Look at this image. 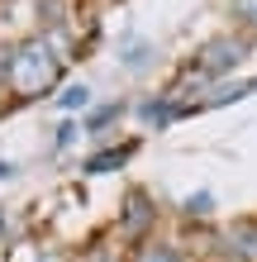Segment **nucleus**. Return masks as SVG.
Listing matches in <instances>:
<instances>
[{
	"mask_svg": "<svg viewBox=\"0 0 257 262\" xmlns=\"http://www.w3.org/2000/svg\"><path fill=\"white\" fill-rule=\"evenodd\" d=\"M229 262H233V257H229Z\"/></svg>",
	"mask_w": 257,
	"mask_h": 262,
	"instance_id": "20e7f679",
	"label": "nucleus"
},
{
	"mask_svg": "<svg viewBox=\"0 0 257 262\" xmlns=\"http://www.w3.org/2000/svg\"><path fill=\"white\" fill-rule=\"evenodd\" d=\"M133 262H191V257H186L181 243H143V248L133 253Z\"/></svg>",
	"mask_w": 257,
	"mask_h": 262,
	"instance_id": "f03ea898",
	"label": "nucleus"
},
{
	"mask_svg": "<svg viewBox=\"0 0 257 262\" xmlns=\"http://www.w3.org/2000/svg\"><path fill=\"white\" fill-rule=\"evenodd\" d=\"M233 14H238L248 29H257V0H233Z\"/></svg>",
	"mask_w": 257,
	"mask_h": 262,
	"instance_id": "7ed1b4c3",
	"label": "nucleus"
},
{
	"mask_svg": "<svg viewBox=\"0 0 257 262\" xmlns=\"http://www.w3.org/2000/svg\"><path fill=\"white\" fill-rule=\"evenodd\" d=\"M238 57H243V43H238V38H219V43H209V48L200 53V72L219 76V72H229Z\"/></svg>",
	"mask_w": 257,
	"mask_h": 262,
	"instance_id": "f257e3e1",
	"label": "nucleus"
}]
</instances>
